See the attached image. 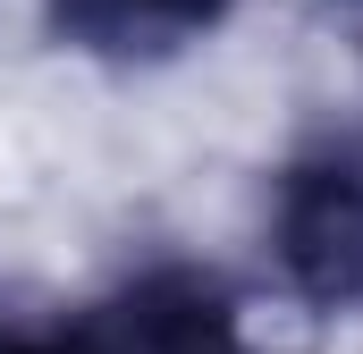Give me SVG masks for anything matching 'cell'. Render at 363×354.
<instances>
[{"mask_svg": "<svg viewBox=\"0 0 363 354\" xmlns=\"http://www.w3.org/2000/svg\"><path fill=\"white\" fill-rule=\"evenodd\" d=\"M262 236L287 295L313 312H363V135H321L271 177Z\"/></svg>", "mask_w": 363, "mask_h": 354, "instance_id": "cell-1", "label": "cell"}, {"mask_svg": "<svg viewBox=\"0 0 363 354\" xmlns=\"http://www.w3.org/2000/svg\"><path fill=\"white\" fill-rule=\"evenodd\" d=\"M228 17V0H51V25L101 59H169Z\"/></svg>", "mask_w": 363, "mask_h": 354, "instance_id": "cell-2", "label": "cell"}, {"mask_svg": "<svg viewBox=\"0 0 363 354\" xmlns=\"http://www.w3.org/2000/svg\"><path fill=\"white\" fill-rule=\"evenodd\" d=\"M0 354H110V329H101V312L17 321V329H0Z\"/></svg>", "mask_w": 363, "mask_h": 354, "instance_id": "cell-3", "label": "cell"}, {"mask_svg": "<svg viewBox=\"0 0 363 354\" xmlns=\"http://www.w3.org/2000/svg\"><path fill=\"white\" fill-rule=\"evenodd\" d=\"M347 8H363V0H347Z\"/></svg>", "mask_w": 363, "mask_h": 354, "instance_id": "cell-4", "label": "cell"}]
</instances>
